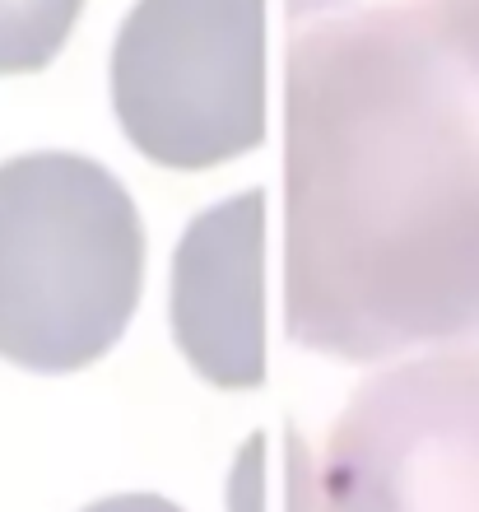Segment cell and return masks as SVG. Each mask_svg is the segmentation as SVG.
<instances>
[{
    "mask_svg": "<svg viewBox=\"0 0 479 512\" xmlns=\"http://www.w3.org/2000/svg\"><path fill=\"white\" fill-rule=\"evenodd\" d=\"M112 108L159 168L242 159L266 140V0H135L112 47Z\"/></svg>",
    "mask_w": 479,
    "mask_h": 512,
    "instance_id": "3",
    "label": "cell"
},
{
    "mask_svg": "<svg viewBox=\"0 0 479 512\" xmlns=\"http://www.w3.org/2000/svg\"><path fill=\"white\" fill-rule=\"evenodd\" d=\"M326 0H289V14L298 19V14H307V10H321Z\"/></svg>",
    "mask_w": 479,
    "mask_h": 512,
    "instance_id": "8",
    "label": "cell"
},
{
    "mask_svg": "<svg viewBox=\"0 0 479 512\" xmlns=\"http://www.w3.org/2000/svg\"><path fill=\"white\" fill-rule=\"evenodd\" d=\"M84 512H182V508L173 499H163V494H112V499L89 503Z\"/></svg>",
    "mask_w": 479,
    "mask_h": 512,
    "instance_id": "7",
    "label": "cell"
},
{
    "mask_svg": "<svg viewBox=\"0 0 479 512\" xmlns=\"http://www.w3.org/2000/svg\"><path fill=\"white\" fill-rule=\"evenodd\" d=\"M84 14V0H0V75L52 66Z\"/></svg>",
    "mask_w": 479,
    "mask_h": 512,
    "instance_id": "6",
    "label": "cell"
},
{
    "mask_svg": "<svg viewBox=\"0 0 479 512\" xmlns=\"http://www.w3.org/2000/svg\"><path fill=\"white\" fill-rule=\"evenodd\" d=\"M173 340L219 391L266 382V191L200 210L173 256Z\"/></svg>",
    "mask_w": 479,
    "mask_h": 512,
    "instance_id": "5",
    "label": "cell"
},
{
    "mask_svg": "<svg viewBox=\"0 0 479 512\" xmlns=\"http://www.w3.org/2000/svg\"><path fill=\"white\" fill-rule=\"evenodd\" d=\"M307 494L312 512H479V345L349 391Z\"/></svg>",
    "mask_w": 479,
    "mask_h": 512,
    "instance_id": "4",
    "label": "cell"
},
{
    "mask_svg": "<svg viewBox=\"0 0 479 512\" xmlns=\"http://www.w3.org/2000/svg\"><path fill=\"white\" fill-rule=\"evenodd\" d=\"M145 289V224L131 191L84 154L0 163V359L80 373L131 326Z\"/></svg>",
    "mask_w": 479,
    "mask_h": 512,
    "instance_id": "2",
    "label": "cell"
},
{
    "mask_svg": "<svg viewBox=\"0 0 479 512\" xmlns=\"http://www.w3.org/2000/svg\"><path fill=\"white\" fill-rule=\"evenodd\" d=\"M284 322L345 364L479 336V0H382L289 42Z\"/></svg>",
    "mask_w": 479,
    "mask_h": 512,
    "instance_id": "1",
    "label": "cell"
}]
</instances>
